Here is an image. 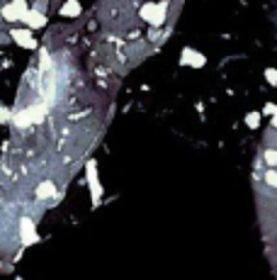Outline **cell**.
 <instances>
[{
	"label": "cell",
	"instance_id": "obj_4",
	"mask_svg": "<svg viewBox=\"0 0 277 280\" xmlns=\"http://www.w3.org/2000/svg\"><path fill=\"white\" fill-rule=\"evenodd\" d=\"M29 15V7L25 0H15V2H10V5H5L2 7V17L7 20V22H25V17Z\"/></svg>",
	"mask_w": 277,
	"mask_h": 280
},
{
	"label": "cell",
	"instance_id": "obj_13",
	"mask_svg": "<svg viewBox=\"0 0 277 280\" xmlns=\"http://www.w3.org/2000/svg\"><path fill=\"white\" fill-rule=\"evenodd\" d=\"M265 183H268V185H273V188H277V173H275V170H270V173L265 175Z\"/></svg>",
	"mask_w": 277,
	"mask_h": 280
},
{
	"label": "cell",
	"instance_id": "obj_11",
	"mask_svg": "<svg viewBox=\"0 0 277 280\" xmlns=\"http://www.w3.org/2000/svg\"><path fill=\"white\" fill-rule=\"evenodd\" d=\"M260 117H263L260 112H248L246 114V124H248L250 129H258L260 127Z\"/></svg>",
	"mask_w": 277,
	"mask_h": 280
},
{
	"label": "cell",
	"instance_id": "obj_6",
	"mask_svg": "<svg viewBox=\"0 0 277 280\" xmlns=\"http://www.w3.org/2000/svg\"><path fill=\"white\" fill-rule=\"evenodd\" d=\"M180 63H185V66H194V68H202L204 63H207V56L202 54V52H194L190 47H185L183 49V58H180Z\"/></svg>",
	"mask_w": 277,
	"mask_h": 280
},
{
	"label": "cell",
	"instance_id": "obj_15",
	"mask_svg": "<svg viewBox=\"0 0 277 280\" xmlns=\"http://www.w3.org/2000/svg\"><path fill=\"white\" fill-rule=\"evenodd\" d=\"M277 112V105H273V103H268L265 108H263V114H275Z\"/></svg>",
	"mask_w": 277,
	"mask_h": 280
},
{
	"label": "cell",
	"instance_id": "obj_18",
	"mask_svg": "<svg viewBox=\"0 0 277 280\" xmlns=\"http://www.w3.org/2000/svg\"><path fill=\"white\" fill-rule=\"evenodd\" d=\"M17 280H22V278H17Z\"/></svg>",
	"mask_w": 277,
	"mask_h": 280
},
{
	"label": "cell",
	"instance_id": "obj_3",
	"mask_svg": "<svg viewBox=\"0 0 277 280\" xmlns=\"http://www.w3.org/2000/svg\"><path fill=\"white\" fill-rule=\"evenodd\" d=\"M44 114H46V108H44V105H32V108L20 110L15 114V124H17V127H29V124H34V122H42Z\"/></svg>",
	"mask_w": 277,
	"mask_h": 280
},
{
	"label": "cell",
	"instance_id": "obj_9",
	"mask_svg": "<svg viewBox=\"0 0 277 280\" xmlns=\"http://www.w3.org/2000/svg\"><path fill=\"white\" fill-rule=\"evenodd\" d=\"M37 197H39V200H51V197H56V185L51 180L39 183V185H37Z\"/></svg>",
	"mask_w": 277,
	"mask_h": 280
},
{
	"label": "cell",
	"instance_id": "obj_16",
	"mask_svg": "<svg viewBox=\"0 0 277 280\" xmlns=\"http://www.w3.org/2000/svg\"><path fill=\"white\" fill-rule=\"evenodd\" d=\"M0 114H2V117H0L2 122H10V110H7V108H2V110H0Z\"/></svg>",
	"mask_w": 277,
	"mask_h": 280
},
{
	"label": "cell",
	"instance_id": "obj_5",
	"mask_svg": "<svg viewBox=\"0 0 277 280\" xmlns=\"http://www.w3.org/2000/svg\"><path fill=\"white\" fill-rule=\"evenodd\" d=\"M20 239H22V244H25V246H32V244H37V241H39L37 226H34V222H32L29 217H22V220H20Z\"/></svg>",
	"mask_w": 277,
	"mask_h": 280
},
{
	"label": "cell",
	"instance_id": "obj_14",
	"mask_svg": "<svg viewBox=\"0 0 277 280\" xmlns=\"http://www.w3.org/2000/svg\"><path fill=\"white\" fill-rule=\"evenodd\" d=\"M265 161H268L270 166H275V164H277V151H268V156H265Z\"/></svg>",
	"mask_w": 277,
	"mask_h": 280
},
{
	"label": "cell",
	"instance_id": "obj_10",
	"mask_svg": "<svg viewBox=\"0 0 277 280\" xmlns=\"http://www.w3.org/2000/svg\"><path fill=\"white\" fill-rule=\"evenodd\" d=\"M81 10H83V7H81V2H78V0H68V2L61 7V15H63V17H78V15H81Z\"/></svg>",
	"mask_w": 277,
	"mask_h": 280
},
{
	"label": "cell",
	"instance_id": "obj_17",
	"mask_svg": "<svg viewBox=\"0 0 277 280\" xmlns=\"http://www.w3.org/2000/svg\"><path fill=\"white\" fill-rule=\"evenodd\" d=\"M270 119H273V127H275V129H277V112H275V114H273V117H270Z\"/></svg>",
	"mask_w": 277,
	"mask_h": 280
},
{
	"label": "cell",
	"instance_id": "obj_2",
	"mask_svg": "<svg viewBox=\"0 0 277 280\" xmlns=\"http://www.w3.org/2000/svg\"><path fill=\"white\" fill-rule=\"evenodd\" d=\"M166 10H168V2H146L143 7H141V17L148 22V25H153V27H161L163 22H166Z\"/></svg>",
	"mask_w": 277,
	"mask_h": 280
},
{
	"label": "cell",
	"instance_id": "obj_7",
	"mask_svg": "<svg viewBox=\"0 0 277 280\" xmlns=\"http://www.w3.org/2000/svg\"><path fill=\"white\" fill-rule=\"evenodd\" d=\"M12 39H15L20 47H25V49H37V47H39L37 39H32V32H29V29H12Z\"/></svg>",
	"mask_w": 277,
	"mask_h": 280
},
{
	"label": "cell",
	"instance_id": "obj_12",
	"mask_svg": "<svg viewBox=\"0 0 277 280\" xmlns=\"http://www.w3.org/2000/svg\"><path fill=\"white\" fill-rule=\"evenodd\" d=\"M265 81L270 85H277V68H265Z\"/></svg>",
	"mask_w": 277,
	"mask_h": 280
},
{
	"label": "cell",
	"instance_id": "obj_8",
	"mask_svg": "<svg viewBox=\"0 0 277 280\" xmlns=\"http://www.w3.org/2000/svg\"><path fill=\"white\" fill-rule=\"evenodd\" d=\"M25 25H27V29H39L46 25V17L42 12H37V10H29V15L25 17Z\"/></svg>",
	"mask_w": 277,
	"mask_h": 280
},
{
	"label": "cell",
	"instance_id": "obj_1",
	"mask_svg": "<svg viewBox=\"0 0 277 280\" xmlns=\"http://www.w3.org/2000/svg\"><path fill=\"white\" fill-rule=\"evenodd\" d=\"M85 180H88V188H90L92 205H97L102 200V185H100V178H97V161L95 159L85 161Z\"/></svg>",
	"mask_w": 277,
	"mask_h": 280
}]
</instances>
